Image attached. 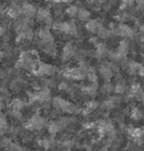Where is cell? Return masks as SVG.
Returning a JSON list of instances; mask_svg holds the SVG:
<instances>
[{"mask_svg": "<svg viewBox=\"0 0 144 151\" xmlns=\"http://www.w3.org/2000/svg\"><path fill=\"white\" fill-rule=\"evenodd\" d=\"M63 76L68 79H72L75 80H82L85 78V74L81 72L78 68H72L66 69L63 72Z\"/></svg>", "mask_w": 144, "mask_h": 151, "instance_id": "obj_1", "label": "cell"}, {"mask_svg": "<svg viewBox=\"0 0 144 151\" xmlns=\"http://www.w3.org/2000/svg\"><path fill=\"white\" fill-rule=\"evenodd\" d=\"M75 55H76L75 47L71 43H67L66 46L63 47V50H62V58H63V59L68 60V59L72 58V57H74Z\"/></svg>", "mask_w": 144, "mask_h": 151, "instance_id": "obj_2", "label": "cell"}, {"mask_svg": "<svg viewBox=\"0 0 144 151\" xmlns=\"http://www.w3.org/2000/svg\"><path fill=\"white\" fill-rule=\"evenodd\" d=\"M118 32L119 35L123 37H129L132 38L135 36V32L132 30L131 27H129L128 25L125 24H118Z\"/></svg>", "mask_w": 144, "mask_h": 151, "instance_id": "obj_3", "label": "cell"}, {"mask_svg": "<svg viewBox=\"0 0 144 151\" xmlns=\"http://www.w3.org/2000/svg\"><path fill=\"white\" fill-rule=\"evenodd\" d=\"M101 26V24H100V22L96 19H91L87 22V24L85 25L86 30L92 34H97L98 30L100 29V27Z\"/></svg>", "mask_w": 144, "mask_h": 151, "instance_id": "obj_4", "label": "cell"}, {"mask_svg": "<svg viewBox=\"0 0 144 151\" xmlns=\"http://www.w3.org/2000/svg\"><path fill=\"white\" fill-rule=\"evenodd\" d=\"M100 72L107 81L110 80L113 77V70L111 68V65H103L100 69Z\"/></svg>", "mask_w": 144, "mask_h": 151, "instance_id": "obj_5", "label": "cell"}, {"mask_svg": "<svg viewBox=\"0 0 144 151\" xmlns=\"http://www.w3.org/2000/svg\"><path fill=\"white\" fill-rule=\"evenodd\" d=\"M109 55V51L106 46L103 43H99L97 45V50H96V56L98 58H104L105 57H107Z\"/></svg>", "mask_w": 144, "mask_h": 151, "instance_id": "obj_6", "label": "cell"}, {"mask_svg": "<svg viewBox=\"0 0 144 151\" xmlns=\"http://www.w3.org/2000/svg\"><path fill=\"white\" fill-rule=\"evenodd\" d=\"M63 128L62 125L61 124V122L58 121H54L51 122L49 124H48V131L52 134H55V133H58L59 131H61V129Z\"/></svg>", "mask_w": 144, "mask_h": 151, "instance_id": "obj_7", "label": "cell"}, {"mask_svg": "<svg viewBox=\"0 0 144 151\" xmlns=\"http://www.w3.org/2000/svg\"><path fill=\"white\" fill-rule=\"evenodd\" d=\"M128 52H129V43H128V42L126 40L121 41L119 44L118 49H117V52L127 56Z\"/></svg>", "mask_w": 144, "mask_h": 151, "instance_id": "obj_8", "label": "cell"}, {"mask_svg": "<svg viewBox=\"0 0 144 151\" xmlns=\"http://www.w3.org/2000/svg\"><path fill=\"white\" fill-rule=\"evenodd\" d=\"M90 15H91V14H90L89 10H87L85 9H79L77 16H78L79 20H81V21H87V20L90 19Z\"/></svg>", "mask_w": 144, "mask_h": 151, "instance_id": "obj_9", "label": "cell"}, {"mask_svg": "<svg viewBox=\"0 0 144 151\" xmlns=\"http://www.w3.org/2000/svg\"><path fill=\"white\" fill-rule=\"evenodd\" d=\"M67 35L76 36L78 35V27L74 22H67Z\"/></svg>", "mask_w": 144, "mask_h": 151, "instance_id": "obj_10", "label": "cell"}, {"mask_svg": "<svg viewBox=\"0 0 144 151\" xmlns=\"http://www.w3.org/2000/svg\"><path fill=\"white\" fill-rule=\"evenodd\" d=\"M24 103L19 99H14L11 102V111H20L24 107Z\"/></svg>", "mask_w": 144, "mask_h": 151, "instance_id": "obj_11", "label": "cell"}, {"mask_svg": "<svg viewBox=\"0 0 144 151\" xmlns=\"http://www.w3.org/2000/svg\"><path fill=\"white\" fill-rule=\"evenodd\" d=\"M97 35L101 39H106V38L111 36V33H110V30H107L101 25L97 32Z\"/></svg>", "mask_w": 144, "mask_h": 151, "instance_id": "obj_12", "label": "cell"}, {"mask_svg": "<svg viewBox=\"0 0 144 151\" xmlns=\"http://www.w3.org/2000/svg\"><path fill=\"white\" fill-rule=\"evenodd\" d=\"M143 111L140 109H138V107H134L133 109H132V111H131L132 119L135 120V121H139L143 117Z\"/></svg>", "mask_w": 144, "mask_h": 151, "instance_id": "obj_13", "label": "cell"}, {"mask_svg": "<svg viewBox=\"0 0 144 151\" xmlns=\"http://www.w3.org/2000/svg\"><path fill=\"white\" fill-rule=\"evenodd\" d=\"M84 92L91 97H95L97 95V85L96 84H92L90 86L84 88Z\"/></svg>", "mask_w": 144, "mask_h": 151, "instance_id": "obj_14", "label": "cell"}, {"mask_svg": "<svg viewBox=\"0 0 144 151\" xmlns=\"http://www.w3.org/2000/svg\"><path fill=\"white\" fill-rule=\"evenodd\" d=\"M128 133L132 135L133 138H139L143 137L144 135L143 129V128H134V127H130L128 129Z\"/></svg>", "mask_w": 144, "mask_h": 151, "instance_id": "obj_15", "label": "cell"}, {"mask_svg": "<svg viewBox=\"0 0 144 151\" xmlns=\"http://www.w3.org/2000/svg\"><path fill=\"white\" fill-rule=\"evenodd\" d=\"M128 66H129V68H130V70H131V72H132V73H139L141 68H142V65H141L140 63H138V62H135V61L130 62L129 64H128Z\"/></svg>", "mask_w": 144, "mask_h": 151, "instance_id": "obj_16", "label": "cell"}, {"mask_svg": "<svg viewBox=\"0 0 144 151\" xmlns=\"http://www.w3.org/2000/svg\"><path fill=\"white\" fill-rule=\"evenodd\" d=\"M49 15H50L49 12L45 9H39L37 10V13H36V17L38 19V20H43L44 21V19L47 18Z\"/></svg>", "mask_w": 144, "mask_h": 151, "instance_id": "obj_17", "label": "cell"}, {"mask_svg": "<svg viewBox=\"0 0 144 151\" xmlns=\"http://www.w3.org/2000/svg\"><path fill=\"white\" fill-rule=\"evenodd\" d=\"M114 91L117 94H124L126 91V85L123 82H118L114 87Z\"/></svg>", "mask_w": 144, "mask_h": 151, "instance_id": "obj_18", "label": "cell"}, {"mask_svg": "<svg viewBox=\"0 0 144 151\" xmlns=\"http://www.w3.org/2000/svg\"><path fill=\"white\" fill-rule=\"evenodd\" d=\"M132 96L135 97L139 101H144V91L142 88H140L138 91H136L134 94H132Z\"/></svg>", "mask_w": 144, "mask_h": 151, "instance_id": "obj_19", "label": "cell"}, {"mask_svg": "<svg viewBox=\"0 0 144 151\" xmlns=\"http://www.w3.org/2000/svg\"><path fill=\"white\" fill-rule=\"evenodd\" d=\"M78 9L77 6H70L69 8L67 9V14L71 16V17H74V16H77L78 13Z\"/></svg>", "mask_w": 144, "mask_h": 151, "instance_id": "obj_20", "label": "cell"}, {"mask_svg": "<svg viewBox=\"0 0 144 151\" xmlns=\"http://www.w3.org/2000/svg\"><path fill=\"white\" fill-rule=\"evenodd\" d=\"M99 106H100L99 102L96 101H94V100H93V101H89V102L86 104V107H88V108L90 109V110H91L92 111L98 108Z\"/></svg>", "mask_w": 144, "mask_h": 151, "instance_id": "obj_21", "label": "cell"}, {"mask_svg": "<svg viewBox=\"0 0 144 151\" xmlns=\"http://www.w3.org/2000/svg\"><path fill=\"white\" fill-rule=\"evenodd\" d=\"M87 77L88 79L90 80L91 83L93 84H97V81H98V76L96 74L95 72H89L87 74Z\"/></svg>", "mask_w": 144, "mask_h": 151, "instance_id": "obj_22", "label": "cell"}, {"mask_svg": "<svg viewBox=\"0 0 144 151\" xmlns=\"http://www.w3.org/2000/svg\"><path fill=\"white\" fill-rule=\"evenodd\" d=\"M115 105L110 100H108V101H105V102L103 103V107H105V108L107 109V110L112 109L113 107H115Z\"/></svg>", "mask_w": 144, "mask_h": 151, "instance_id": "obj_23", "label": "cell"}, {"mask_svg": "<svg viewBox=\"0 0 144 151\" xmlns=\"http://www.w3.org/2000/svg\"><path fill=\"white\" fill-rule=\"evenodd\" d=\"M103 90L105 92H111V91L114 90V87H113V85H111V84H110V83H107V84H105L104 86H103Z\"/></svg>", "mask_w": 144, "mask_h": 151, "instance_id": "obj_24", "label": "cell"}, {"mask_svg": "<svg viewBox=\"0 0 144 151\" xmlns=\"http://www.w3.org/2000/svg\"><path fill=\"white\" fill-rule=\"evenodd\" d=\"M121 2L125 4L126 6H132L133 4L135 3V0H122Z\"/></svg>", "mask_w": 144, "mask_h": 151, "instance_id": "obj_25", "label": "cell"}, {"mask_svg": "<svg viewBox=\"0 0 144 151\" xmlns=\"http://www.w3.org/2000/svg\"><path fill=\"white\" fill-rule=\"evenodd\" d=\"M135 2L141 9H144V0H135Z\"/></svg>", "mask_w": 144, "mask_h": 151, "instance_id": "obj_26", "label": "cell"}, {"mask_svg": "<svg viewBox=\"0 0 144 151\" xmlns=\"http://www.w3.org/2000/svg\"><path fill=\"white\" fill-rule=\"evenodd\" d=\"M59 89H60L61 91H67L68 89V85L66 83H62L59 85Z\"/></svg>", "mask_w": 144, "mask_h": 151, "instance_id": "obj_27", "label": "cell"}, {"mask_svg": "<svg viewBox=\"0 0 144 151\" xmlns=\"http://www.w3.org/2000/svg\"><path fill=\"white\" fill-rule=\"evenodd\" d=\"M135 143L138 145H143V137H139V138H135Z\"/></svg>", "mask_w": 144, "mask_h": 151, "instance_id": "obj_28", "label": "cell"}, {"mask_svg": "<svg viewBox=\"0 0 144 151\" xmlns=\"http://www.w3.org/2000/svg\"><path fill=\"white\" fill-rule=\"evenodd\" d=\"M139 31H140V33L142 34V36H144V24H143V25H141V26H140V28H139Z\"/></svg>", "mask_w": 144, "mask_h": 151, "instance_id": "obj_29", "label": "cell"}, {"mask_svg": "<svg viewBox=\"0 0 144 151\" xmlns=\"http://www.w3.org/2000/svg\"><path fill=\"white\" fill-rule=\"evenodd\" d=\"M4 33H5V30H4V28L0 27V37L4 36Z\"/></svg>", "mask_w": 144, "mask_h": 151, "instance_id": "obj_30", "label": "cell"}, {"mask_svg": "<svg viewBox=\"0 0 144 151\" xmlns=\"http://www.w3.org/2000/svg\"><path fill=\"white\" fill-rule=\"evenodd\" d=\"M138 73L144 77V66H142V68H141V69H140V71H139Z\"/></svg>", "mask_w": 144, "mask_h": 151, "instance_id": "obj_31", "label": "cell"}, {"mask_svg": "<svg viewBox=\"0 0 144 151\" xmlns=\"http://www.w3.org/2000/svg\"><path fill=\"white\" fill-rule=\"evenodd\" d=\"M141 42H142V43H143L144 45V36H141Z\"/></svg>", "mask_w": 144, "mask_h": 151, "instance_id": "obj_32", "label": "cell"}, {"mask_svg": "<svg viewBox=\"0 0 144 151\" xmlns=\"http://www.w3.org/2000/svg\"><path fill=\"white\" fill-rule=\"evenodd\" d=\"M0 76H1V71H0Z\"/></svg>", "mask_w": 144, "mask_h": 151, "instance_id": "obj_33", "label": "cell"}, {"mask_svg": "<svg viewBox=\"0 0 144 151\" xmlns=\"http://www.w3.org/2000/svg\"><path fill=\"white\" fill-rule=\"evenodd\" d=\"M143 104H144V101H143Z\"/></svg>", "mask_w": 144, "mask_h": 151, "instance_id": "obj_34", "label": "cell"}]
</instances>
